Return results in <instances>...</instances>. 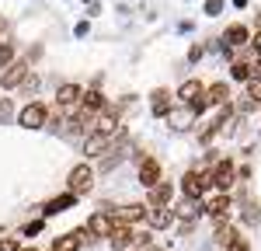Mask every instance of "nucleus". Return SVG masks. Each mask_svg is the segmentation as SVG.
I'll use <instances>...</instances> for the list:
<instances>
[{
  "label": "nucleus",
  "mask_w": 261,
  "mask_h": 251,
  "mask_svg": "<svg viewBox=\"0 0 261 251\" xmlns=\"http://www.w3.org/2000/svg\"><path fill=\"white\" fill-rule=\"evenodd\" d=\"M14 63V45L11 42H0V70H7Z\"/></svg>",
  "instance_id": "nucleus-24"
},
{
  "label": "nucleus",
  "mask_w": 261,
  "mask_h": 251,
  "mask_svg": "<svg viewBox=\"0 0 261 251\" xmlns=\"http://www.w3.org/2000/svg\"><path fill=\"white\" fill-rule=\"evenodd\" d=\"M251 77H261V60H258V63H251Z\"/></svg>",
  "instance_id": "nucleus-33"
},
{
  "label": "nucleus",
  "mask_w": 261,
  "mask_h": 251,
  "mask_svg": "<svg viewBox=\"0 0 261 251\" xmlns=\"http://www.w3.org/2000/svg\"><path fill=\"white\" fill-rule=\"evenodd\" d=\"M108 244L115 251H125L136 244V234H133V227L129 223H115V230H112V237H108Z\"/></svg>",
  "instance_id": "nucleus-6"
},
{
  "label": "nucleus",
  "mask_w": 261,
  "mask_h": 251,
  "mask_svg": "<svg viewBox=\"0 0 261 251\" xmlns=\"http://www.w3.org/2000/svg\"><path fill=\"white\" fill-rule=\"evenodd\" d=\"M247 98L254 105H261V77H251V81H247Z\"/></svg>",
  "instance_id": "nucleus-25"
},
{
  "label": "nucleus",
  "mask_w": 261,
  "mask_h": 251,
  "mask_svg": "<svg viewBox=\"0 0 261 251\" xmlns=\"http://www.w3.org/2000/svg\"><path fill=\"white\" fill-rule=\"evenodd\" d=\"M247 223H261V209L254 206V203L247 206Z\"/></svg>",
  "instance_id": "nucleus-27"
},
{
  "label": "nucleus",
  "mask_w": 261,
  "mask_h": 251,
  "mask_svg": "<svg viewBox=\"0 0 261 251\" xmlns=\"http://www.w3.org/2000/svg\"><path fill=\"white\" fill-rule=\"evenodd\" d=\"M233 237H237V230L226 227V223H220V230H216V244H220V248H230V241H233Z\"/></svg>",
  "instance_id": "nucleus-23"
},
{
  "label": "nucleus",
  "mask_w": 261,
  "mask_h": 251,
  "mask_svg": "<svg viewBox=\"0 0 261 251\" xmlns=\"http://www.w3.org/2000/svg\"><path fill=\"white\" fill-rule=\"evenodd\" d=\"M230 77H233V81H251V63L237 60L233 66H230Z\"/></svg>",
  "instance_id": "nucleus-22"
},
{
  "label": "nucleus",
  "mask_w": 261,
  "mask_h": 251,
  "mask_svg": "<svg viewBox=\"0 0 261 251\" xmlns=\"http://www.w3.org/2000/svg\"><path fill=\"white\" fill-rule=\"evenodd\" d=\"M56 102H60L63 108H73V105L84 102V91L77 87V84H63L60 91H56Z\"/></svg>",
  "instance_id": "nucleus-11"
},
{
  "label": "nucleus",
  "mask_w": 261,
  "mask_h": 251,
  "mask_svg": "<svg viewBox=\"0 0 261 251\" xmlns=\"http://www.w3.org/2000/svg\"><path fill=\"white\" fill-rule=\"evenodd\" d=\"M87 230H91V237H112V230H115V216H108V213H94V216L87 220Z\"/></svg>",
  "instance_id": "nucleus-5"
},
{
  "label": "nucleus",
  "mask_w": 261,
  "mask_h": 251,
  "mask_svg": "<svg viewBox=\"0 0 261 251\" xmlns=\"http://www.w3.org/2000/svg\"><path fill=\"white\" fill-rule=\"evenodd\" d=\"M181 192H185L188 199H199L202 192H205V182H202V174H195V171H188V174L181 178Z\"/></svg>",
  "instance_id": "nucleus-12"
},
{
  "label": "nucleus",
  "mask_w": 261,
  "mask_h": 251,
  "mask_svg": "<svg viewBox=\"0 0 261 251\" xmlns=\"http://www.w3.org/2000/svg\"><path fill=\"white\" fill-rule=\"evenodd\" d=\"M133 248L146 251V248H150V234H136V244H133Z\"/></svg>",
  "instance_id": "nucleus-28"
},
{
  "label": "nucleus",
  "mask_w": 261,
  "mask_h": 251,
  "mask_svg": "<svg viewBox=\"0 0 261 251\" xmlns=\"http://www.w3.org/2000/svg\"><path fill=\"white\" fill-rule=\"evenodd\" d=\"M150 105H153V112H157V115H167V112H171V91L157 87V91L150 94Z\"/></svg>",
  "instance_id": "nucleus-18"
},
{
  "label": "nucleus",
  "mask_w": 261,
  "mask_h": 251,
  "mask_svg": "<svg viewBox=\"0 0 261 251\" xmlns=\"http://www.w3.org/2000/svg\"><path fill=\"white\" fill-rule=\"evenodd\" d=\"M4 119H11V102H7V98L0 102V122H4Z\"/></svg>",
  "instance_id": "nucleus-30"
},
{
  "label": "nucleus",
  "mask_w": 261,
  "mask_h": 251,
  "mask_svg": "<svg viewBox=\"0 0 261 251\" xmlns=\"http://www.w3.org/2000/svg\"><path fill=\"white\" fill-rule=\"evenodd\" d=\"M192 115H195V108H192V105H181V108H171V112H167V122L174 126V129H188Z\"/></svg>",
  "instance_id": "nucleus-13"
},
{
  "label": "nucleus",
  "mask_w": 261,
  "mask_h": 251,
  "mask_svg": "<svg viewBox=\"0 0 261 251\" xmlns=\"http://www.w3.org/2000/svg\"><path fill=\"white\" fill-rule=\"evenodd\" d=\"M199 199H188V195H185V203H181L178 206V216L181 220H195V216H199Z\"/></svg>",
  "instance_id": "nucleus-21"
},
{
  "label": "nucleus",
  "mask_w": 261,
  "mask_h": 251,
  "mask_svg": "<svg viewBox=\"0 0 261 251\" xmlns=\"http://www.w3.org/2000/svg\"><path fill=\"white\" fill-rule=\"evenodd\" d=\"M213 182H216L220 192L233 185V161H220V164H213Z\"/></svg>",
  "instance_id": "nucleus-10"
},
{
  "label": "nucleus",
  "mask_w": 261,
  "mask_h": 251,
  "mask_svg": "<svg viewBox=\"0 0 261 251\" xmlns=\"http://www.w3.org/2000/svg\"><path fill=\"white\" fill-rule=\"evenodd\" d=\"M205 213H209V220H213V223H223V220H226V213H230V199H226V195H216V199L205 206Z\"/></svg>",
  "instance_id": "nucleus-14"
},
{
  "label": "nucleus",
  "mask_w": 261,
  "mask_h": 251,
  "mask_svg": "<svg viewBox=\"0 0 261 251\" xmlns=\"http://www.w3.org/2000/svg\"><path fill=\"white\" fill-rule=\"evenodd\" d=\"M45 119H49V108L42 102H32L28 108H21V115H18V122L24 126V129H42Z\"/></svg>",
  "instance_id": "nucleus-2"
},
{
  "label": "nucleus",
  "mask_w": 261,
  "mask_h": 251,
  "mask_svg": "<svg viewBox=\"0 0 261 251\" xmlns=\"http://www.w3.org/2000/svg\"><path fill=\"white\" fill-rule=\"evenodd\" d=\"M223 42H226V49H241L251 42V32L244 28V24H230L226 32H223Z\"/></svg>",
  "instance_id": "nucleus-9"
},
{
  "label": "nucleus",
  "mask_w": 261,
  "mask_h": 251,
  "mask_svg": "<svg viewBox=\"0 0 261 251\" xmlns=\"http://www.w3.org/2000/svg\"><path fill=\"white\" fill-rule=\"evenodd\" d=\"M18 251H32V248H18Z\"/></svg>",
  "instance_id": "nucleus-35"
},
{
  "label": "nucleus",
  "mask_w": 261,
  "mask_h": 251,
  "mask_svg": "<svg viewBox=\"0 0 261 251\" xmlns=\"http://www.w3.org/2000/svg\"><path fill=\"white\" fill-rule=\"evenodd\" d=\"M223 11V0H209V4H205V14H220Z\"/></svg>",
  "instance_id": "nucleus-29"
},
{
  "label": "nucleus",
  "mask_w": 261,
  "mask_h": 251,
  "mask_svg": "<svg viewBox=\"0 0 261 251\" xmlns=\"http://www.w3.org/2000/svg\"><path fill=\"white\" fill-rule=\"evenodd\" d=\"M146 216H150V213H146L143 203H129V206H122L119 213H115V223H140Z\"/></svg>",
  "instance_id": "nucleus-8"
},
{
  "label": "nucleus",
  "mask_w": 261,
  "mask_h": 251,
  "mask_svg": "<svg viewBox=\"0 0 261 251\" xmlns=\"http://www.w3.org/2000/svg\"><path fill=\"white\" fill-rule=\"evenodd\" d=\"M81 108L87 112V115H94V112H105V94L101 91H84V102H81Z\"/></svg>",
  "instance_id": "nucleus-15"
},
{
  "label": "nucleus",
  "mask_w": 261,
  "mask_h": 251,
  "mask_svg": "<svg viewBox=\"0 0 261 251\" xmlns=\"http://www.w3.org/2000/svg\"><path fill=\"white\" fill-rule=\"evenodd\" d=\"M161 174H164V167H161L157 157H143V161H140V185L153 188L157 182H161Z\"/></svg>",
  "instance_id": "nucleus-4"
},
{
  "label": "nucleus",
  "mask_w": 261,
  "mask_h": 251,
  "mask_svg": "<svg viewBox=\"0 0 261 251\" xmlns=\"http://www.w3.org/2000/svg\"><path fill=\"white\" fill-rule=\"evenodd\" d=\"M146 251H161V248H146Z\"/></svg>",
  "instance_id": "nucleus-34"
},
{
  "label": "nucleus",
  "mask_w": 261,
  "mask_h": 251,
  "mask_svg": "<svg viewBox=\"0 0 261 251\" xmlns=\"http://www.w3.org/2000/svg\"><path fill=\"white\" fill-rule=\"evenodd\" d=\"M0 251H18V241H11V237H7V241H0Z\"/></svg>",
  "instance_id": "nucleus-31"
},
{
  "label": "nucleus",
  "mask_w": 261,
  "mask_h": 251,
  "mask_svg": "<svg viewBox=\"0 0 261 251\" xmlns=\"http://www.w3.org/2000/svg\"><path fill=\"white\" fill-rule=\"evenodd\" d=\"M171 195H174V188L167 185V182H157V185L150 188V203H153V206H161V203H171Z\"/></svg>",
  "instance_id": "nucleus-19"
},
{
  "label": "nucleus",
  "mask_w": 261,
  "mask_h": 251,
  "mask_svg": "<svg viewBox=\"0 0 261 251\" xmlns=\"http://www.w3.org/2000/svg\"><path fill=\"white\" fill-rule=\"evenodd\" d=\"M251 49H254V53H258V56H261V32H258V35H254V39H251Z\"/></svg>",
  "instance_id": "nucleus-32"
},
{
  "label": "nucleus",
  "mask_w": 261,
  "mask_h": 251,
  "mask_svg": "<svg viewBox=\"0 0 261 251\" xmlns=\"http://www.w3.org/2000/svg\"><path fill=\"white\" fill-rule=\"evenodd\" d=\"M226 251H251V244H247V237H241V234H237V237L230 241V248H226Z\"/></svg>",
  "instance_id": "nucleus-26"
},
{
  "label": "nucleus",
  "mask_w": 261,
  "mask_h": 251,
  "mask_svg": "<svg viewBox=\"0 0 261 251\" xmlns=\"http://www.w3.org/2000/svg\"><path fill=\"white\" fill-rule=\"evenodd\" d=\"M91 185H94V171H91L87 164H77L73 171H70V192L87 195V192H91Z\"/></svg>",
  "instance_id": "nucleus-3"
},
{
  "label": "nucleus",
  "mask_w": 261,
  "mask_h": 251,
  "mask_svg": "<svg viewBox=\"0 0 261 251\" xmlns=\"http://www.w3.org/2000/svg\"><path fill=\"white\" fill-rule=\"evenodd\" d=\"M24 81H28V63H21V60H14L7 66V73L0 77L4 87H18V84H24Z\"/></svg>",
  "instance_id": "nucleus-7"
},
{
  "label": "nucleus",
  "mask_w": 261,
  "mask_h": 251,
  "mask_svg": "<svg viewBox=\"0 0 261 251\" xmlns=\"http://www.w3.org/2000/svg\"><path fill=\"white\" fill-rule=\"evenodd\" d=\"M77 203V192H66V195H56L49 206H45V213H63V209H70Z\"/></svg>",
  "instance_id": "nucleus-20"
},
{
  "label": "nucleus",
  "mask_w": 261,
  "mask_h": 251,
  "mask_svg": "<svg viewBox=\"0 0 261 251\" xmlns=\"http://www.w3.org/2000/svg\"><path fill=\"white\" fill-rule=\"evenodd\" d=\"M178 102H181V105H192L195 112H202V108L209 105V102H205V87H202L199 81H185V84H181Z\"/></svg>",
  "instance_id": "nucleus-1"
},
{
  "label": "nucleus",
  "mask_w": 261,
  "mask_h": 251,
  "mask_svg": "<svg viewBox=\"0 0 261 251\" xmlns=\"http://www.w3.org/2000/svg\"><path fill=\"white\" fill-rule=\"evenodd\" d=\"M171 220H174V213H171V209H167V203H161V206H153L150 209V223H153V227H171Z\"/></svg>",
  "instance_id": "nucleus-17"
},
{
  "label": "nucleus",
  "mask_w": 261,
  "mask_h": 251,
  "mask_svg": "<svg viewBox=\"0 0 261 251\" xmlns=\"http://www.w3.org/2000/svg\"><path fill=\"white\" fill-rule=\"evenodd\" d=\"M205 102L216 105V108H223V105L230 102V87H226V84H213V87L205 91Z\"/></svg>",
  "instance_id": "nucleus-16"
}]
</instances>
